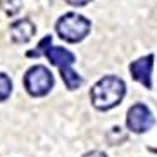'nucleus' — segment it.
<instances>
[{"label":"nucleus","instance_id":"1","mask_svg":"<svg viewBox=\"0 0 157 157\" xmlns=\"http://www.w3.org/2000/svg\"><path fill=\"white\" fill-rule=\"evenodd\" d=\"M124 93L126 85L123 79L116 78V76H105L93 85L92 92H90V98L98 111H109L123 100Z\"/></svg>","mask_w":157,"mask_h":157},{"label":"nucleus","instance_id":"2","mask_svg":"<svg viewBox=\"0 0 157 157\" xmlns=\"http://www.w3.org/2000/svg\"><path fill=\"white\" fill-rule=\"evenodd\" d=\"M45 56L56 67H59L62 81L69 90H76V88L81 86V83H83L81 76L71 67L74 59H76L73 52H69L67 48H62V47H48L45 50Z\"/></svg>","mask_w":157,"mask_h":157},{"label":"nucleus","instance_id":"3","mask_svg":"<svg viewBox=\"0 0 157 157\" xmlns=\"http://www.w3.org/2000/svg\"><path fill=\"white\" fill-rule=\"evenodd\" d=\"M90 28H92L90 21L85 16H79L76 12H67V14H64L56 24V29L59 33V36L69 43L81 42L88 33H90Z\"/></svg>","mask_w":157,"mask_h":157},{"label":"nucleus","instance_id":"4","mask_svg":"<svg viewBox=\"0 0 157 157\" xmlns=\"http://www.w3.org/2000/svg\"><path fill=\"white\" fill-rule=\"evenodd\" d=\"M54 86V76L45 66H33L24 76V88L33 97H45Z\"/></svg>","mask_w":157,"mask_h":157},{"label":"nucleus","instance_id":"5","mask_svg":"<svg viewBox=\"0 0 157 157\" xmlns=\"http://www.w3.org/2000/svg\"><path fill=\"white\" fill-rule=\"evenodd\" d=\"M155 119H154L152 112L147 105L143 104H135L133 107H129L128 116H126V124L131 131L135 133H145L154 126Z\"/></svg>","mask_w":157,"mask_h":157},{"label":"nucleus","instance_id":"6","mask_svg":"<svg viewBox=\"0 0 157 157\" xmlns=\"http://www.w3.org/2000/svg\"><path fill=\"white\" fill-rule=\"evenodd\" d=\"M152 67H154V56H145L142 59L131 62L129 66V73L136 79L138 83H142L145 88H152Z\"/></svg>","mask_w":157,"mask_h":157},{"label":"nucleus","instance_id":"7","mask_svg":"<svg viewBox=\"0 0 157 157\" xmlns=\"http://www.w3.org/2000/svg\"><path fill=\"white\" fill-rule=\"evenodd\" d=\"M35 35V24L29 19H19L10 24V36L16 43H28Z\"/></svg>","mask_w":157,"mask_h":157},{"label":"nucleus","instance_id":"8","mask_svg":"<svg viewBox=\"0 0 157 157\" xmlns=\"http://www.w3.org/2000/svg\"><path fill=\"white\" fill-rule=\"evenodd\" d=\"M10 92H12V81H10V78L7 74L0 73V102L9 98Z\"/></svg>","mask_w":157,"mask_h":157},{"label":"nucleus","instance_id":"9","mask_svg":"<svg viewBox=\"0 0 157 157\" xmlns=\"http://www.w3.org/2000/svg\"><path fill=\"white\" fill-rule=\"evenodd\" d=\"M21 5H23V0H4L2 9L7 16H16L21 10Z\"/></svg>","mask_w":157,"mask_h":157},{"label":"nucleus","instance_id":"10","mask_svg":"<svg viewBox=\"0 0 157 157\" xmlns=\"http://www.w3.org/2000/svg\"><path fill=\"white\" fill-rule=\"evenodd\" d=\"M50 43H52V36H45L42 40V42H40V45H38V48L36 50H31V52H28V57H40L42 56V54H45V50L47 48H48V47H50Z\"/></svg>","mask_w":157,"mask_h":157},{"label":"nucleus","instance_id":"11","mask_svg":"<svg viewBox=\"0 0 157 157\" xmlns=\"http://www.w3.org/2000/svg\"><path fill=\"white\" fill-rule=\"evenodd\" d=\"M69 5H74V7H83V5H86L88 2H92V0H66Z\"/></svg>","mask_w":157,"mask_h":157},{"label":"nucleus","instance_id":"12","mask_svg":"<svg viewBox=\"0 0 157 157\" xmlns=\"http://www.w3.org/2000/svg\"><path fill=\"white\" fill-rule=\"evenodd\" d=\"M83 157H107L104 152H98V150H93V152H88V154H85Z\"/></svg>","mask_w":157,"mask_h":157}]
</instances>
